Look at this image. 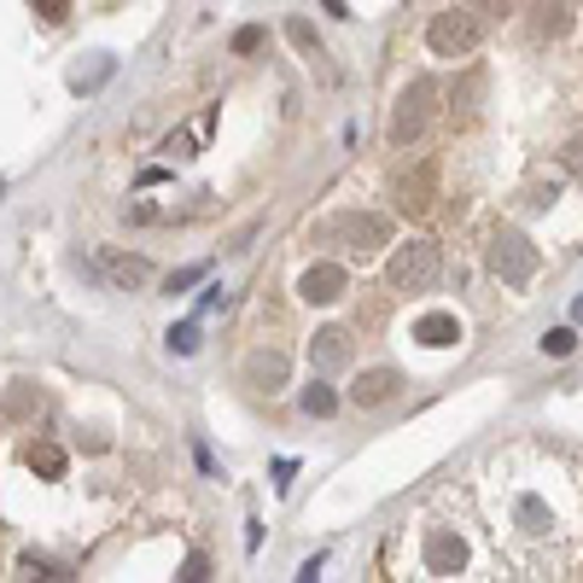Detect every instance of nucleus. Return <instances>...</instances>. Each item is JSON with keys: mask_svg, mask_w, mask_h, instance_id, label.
I'll list each match as a JSON object with an SVG mask.
<instances>
[{"mask_svg": "<svg viewBox=\"0 0 583 583\" xmlns=\"http://www.w3.org/2000/svg\"><path fill=\"white\" fill-rule=\"evenodd\" d=\"M479 41H484V18L467 12V7H449V12H438V18L427 24V47L438 59H467Z\"/></svg>", "mask_w": 583, "mask_h": 583, "instance_id": "nucleus-1", "label": "nucleus"}, {"mask_svg": "<svg viewBox=\"0 0 583 583\" xmlns=\"http://www.w3.org/2000/svg\"><path fill=\"white\" fill-rule=\"evenodd\" d=\"M438 275H444V251L432 240H408L397 257H391V287L397 292H432Z\"/></svg>", "mask_w": 583, "mask_h": 583, "instance_id": "nucleus-2", "label": "nucleus"}, {"mask_svg": "<svg viewBox=\"0 0 583 583\" xmlns=\"http://www.w3.org/2000/svg\"><path fill=\"white\" fill-rule=\"evenodd\" d=\"M491 269L508 280V287H525V280L537 275V251H531L525 240H514V233H508V240L496 233V245H491Z\"/></svg>", "mask_w": 583, "mask_h": 583, "instance_id": "nucleus-3", "label": "nucleus"}, {"mask_svg": "<svg viewBox=\"0 0 583 583\" xmlns=\"http://www.w3.org/2000/svg\"><path fill=\"white\" fill-rule=\"evenodd\" d=\"M100 280L105 287H117V292H135V287H147L152 280V263L147 257H123V251H100Z\"/></svg>", "mask_w": 583, "mask_h": 583, "instance_id": "nucleus-4", "label": "nucleus"}, {"mask_svg": "<svg viewBox=\"0 0 583 583\" xmlns=\"http://www.w3.org/2000/svg\"><path fill=\"white\" fill-rule=\"evenodd\" d=\"M427 100H432V88H427V83H415V88L403 93L397 117H391V140H397V147L420 140V129H427Z\"/></svg>", "mask_w": 583, "mask_h": 583, "instance_id": "nucleus-5", "label": "nucleus"}, {"mask_svg": "<svg viewBox=\"0 0 583 583\" xmlns=\"http://www.w3.org/2000/svg\"><path fill=\"white\" fill-rule=\"evenodd\" d=\"M344 287H351V275H344L339 263H315V269H304V280H297L304 304H339Z\"/></svg>", "mask_w": 583, "mask_h": 583, "instance_id": "nucleus-6", "label": "nucleus"}, {"mask_svg": "<svg viewBox=\"0 0 583 583\" xmlns=\"http://www.w3.org/2000/svg\"><path fill=\"white\" fill-rule=\"evenodd\" d=\"M403 391V373L397 368H368V373H356V385H351V403L356 408H380L391 403Z\"/></svg>", "mask_w": 583, "mask_h": 583, "instance_id": "nucleus-7", "label": "nucleus"}, {"mask_svg": "<svg viewBox=\"0 0 583 583\" xmlns=\"http://www.w3.org/2000/svg\"><path fill=\"white\" fill-rule=\"evenodd\" d=\"M309 362H315V373H339L344 362H351V333H344V327H321V333L309 339Z\"/></svg>", "mask_w": 583, "mask_h": 583, "instance_id": "nucleus-8", "label": "nucleus"}, {"mask_svg": "<svg viewBox=\"0 0 583 583\" xmlns=\"http://www.w3.org/2000/svg\"><path fill=\"white\" fill-rule=\"evenodd\" d=\"M432 181H438V164H432V157H420V164H415V176H403L397 181V211H432Z\"/></svg>", "mask_w": 583, "mask_h": 583, "instance_id": "nucleus-9", "label": "nucleus"}, {"mask_svg": "<svg viewBox=\"0 0 583 583\" xmlns=\"http://www.w3.org/2000/svg\"><path fill=\"white\" fill-rule=\"evenodd\" d=\"M245 385L251 391H280L287 385V351H251L245 356Z\"/></svg>", "mask_w": 583, "mask_h": 583, "instance_id": "nucleus-10", "label": "nucleus"}, {"mask_svg": "<svg viewBox=\"0 0 583 583\" xmlns=\"http://www.w3.org/2000/svg\"><path fill=\"white\" fill-rule=\"evenodd\" d=\"M297 408H304V415H333V408H339V397H333V385H321V380H309L304 391H297Z\"/></svg>", "mask_w": 583, "mask_h": 583, "instance_id": "nucleus-11", "label": "nucleus"}, {"mask_svg": "<svg viewBox=\"0 0 583 583\" xmlns=\"http://www.w3.org/2000/svg\"><path fill=\"white\" fill-rule=\"evenodd\" d=\"M287 41L297 47L304 59H321V41H315V29H309V18H292L287 24Z\"/></svg>", "mask_w": 583, "mask_h": 583, "instance_id": "nucleus-12", "label": "nucleus"}, {"mask_svg": "<svg viewBox=\"0 0 583 583\" xmlns=\"http://www.w3.org/2000/svg\"><path fill=\"white\" fill-rule=\"evenodd\" d=\"M29 467H41L47 479H59V472H65V449H59V444H36V449H29Z\"/></svg>", "mask_w": 583, "mask_h": 583, "instance_id": "nucleus-13", "label": "nucleus"}, {"mask_svg": "<svg viewBox=\"0 0 583 583\" xmlns=\"http://www.w3.org/2000/svg\"><path fill=\"white\" fill-rule=\"evenodd\" d=\"M169 351H176V356H193V351H199V321L169 327Z\"/></svg>", "mask_w": 583, "mask_h": 583, "instance_id": "nucleus-14", "label": "nucleus"}, {"mask_svg": "<svg viewBox=\"0 0 583 583\" xmlns=\"http://www.w3.org/2000/svg\"><path fill=\"white\" fill-rule=\"evenodd\" d=\"M18 572H24V578H71V572H65V566H53V560H41V555H24V560H18Z\"/></svg>", "mask_w": 583, "mask_h": 583, "instance_id": "nucleus-15", "label": "nucleus"}, {"mask_svg": "<svg viewBox=\"0 0 583 583\" xmlns=\"http://www.w3.org/2000/svg\"><path fill=\"white\" fill-rule=\"evenodd\" d=\"M543 18H537V29H543V36H560V29H566V7H560V0H543Z\"/></svg>", "mask_w": 583, "mask_h": 583, "instance_id": "nucleus-16", "label": "nucleus"}, {"mask_svg": "<svg viewBox=\"0 0 583 583\" xmlns=\"http://www.w3.org/2000/svg\"><path fill=\"white\" fill-rule=\"evenodd\" d=\"M204 275H211V269H204V263H193V269H176V275H169V280H164V292H169V297H176V292H187V287H199V280H204Z\"/></svg>", "mask_w": 583, "mask_h": 583, "instance_id": "nucleus-17", "label": "nucleus"}, {"mask_svg": "<svg viewBox=\"0 0 583 583\" xmlns=\"http://www.w3.org/2000/svg\"><path fill=\"white\" fill-rule=\"evenodd\" d=\"M257 47H263V29H257V24H245L240 36H233V53H240V59H245V53H257Z\"/></svg>", "mask_w": 583, "mask_h": 583, "instance_id": "nucleus-18", "label": "nucleus"}, {"mask_svg": "<svg viewBox=\"0 0 583 583\" xmlns=\"http://www.w3.org/2000/svg\"><path fill=\"white\" fill-rule=\"evenodd\" d=\"M181 578H187V583L211 578V560H204V555H187V560H181Z\"/></svg>", "mask_w": 583, "mask_h": 583, "instance_id": "nucleus-19", "label": "nucleus"}, {"mask_svg": "<svg viewBox=\"0 0 583 583\" xmlns=\"http://www.w3.org/2000/svg\"><path fill=\"white\" fill-rule=\"evenodd\" d=\"M164 152H169V157H187V152H193V135H187V129H176V135L164 140Z\"/></svg>", "mask_w": 583, "mask_h": 583, "instance_id": "nucleus-20", "label": "nucleus"}, {"mask_svg": "<svg viewBox=\"0 0 583 583\" xmlns=\"http://www.w3.org/2000/svg\"><path fill=\"white\" fill-rule=\"evenodd\" d=\"M543 351H555V356H566V351H572V333H548V339H543Z\"/></svg>", "mask_w": 583, "mask_h": 583, "instance_id": "nucleus-21", "label": "nucleus"}, {"mask_svg": "<svg viewBox=\"0 0 583 583\" xmlns=\"http://www.w3.org/2000/svg\"><path fill=\"white\" fill-rule=\"evenodd\" d=\"M41 12H47V18L59 24V18H65V12H71V0H41Z\"/></svg>", "mask_w": 583, "mask_h": 583, "instance_id": "nucleus-22", "label": "nucleus"}, {"mask_svg": "<svg viewBox=\"0 0 583 583\" xmlns=\"http://www.w3.org/2000/svg\"><path fill=\"white\" fill-rule=\"evenodd\" d=\"M572 321H578V327H583V297H578V304H572Z\"/></svg>", "mask_w": 583, "mask_h": 583, "instance_id": "nucleus-23", "label": "nucleus"}, {"mask_svg": "<svg viewBox=\"0 0 583 583\" xmlns=\"http://www.w3.org/2000/svg\"><path fill=\"white\" fill-rule=\"evenodd\" d=\"M0 193H7V181H0Z\"/></svg>", "mask_w": 583, "mask_h": 583, "instance_id": "nucleus-24", "label": "nucleus"}]
</instances>
